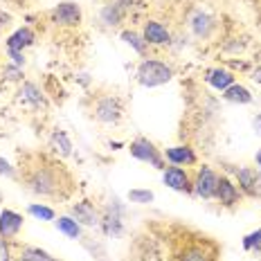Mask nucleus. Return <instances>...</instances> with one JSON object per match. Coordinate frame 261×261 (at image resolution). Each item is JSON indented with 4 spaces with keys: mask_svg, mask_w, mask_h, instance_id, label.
I'll return each instance as SVG.
<instances>
[{
    "mask_svg": "<svg viewBox=\"0 0 261 261\" xmlns=\"http://www.w3.org/2000/svg\"><path fill=\"white\" fill-rule=\"evenodd\" d=\"M254 165H257V169L261 171V149L257 151V155H254Z\"/></svg>",
    "mask_w": 261,
    "mask_h": 261,
    "instance_id": "f704fd0d",
    "label": "nucleus"
},
{
    "mask_svg": "<svg viewBox=\"0 0 261 261\" xmlns=\"http://www.w3.org/2000/svg\"><path fill=\"white\" fill-rule=\"evenodd\" d=\"M259 261H261V257H259Z\"/></svg>",
    "mask_w": 261,
    "mask_h": 261,
    "instance_id": "4c0bfd02",
    "label": "nucleus"
},
{
    "mask_svg": "<svg viewBox=\"0 0 261 261\" xmlns=\"http://www.w3.org/2000/svg\"><path fill=\"white\" fill-rule=\"evenodd\" d=\"M99 227L106 237H119L124 232V205L117 198H113L111 203L101 210V221Z\"/></svg>",
    "mask_w": 261,
    "mask_h": 261,
    "instance_id": "6e6552de",
    "label": "nucleus"
},
{
    "mask_svg": "<svg viewBox=\"0 0 261 261\" xmlns=\"http://www.w3.org/2000/svg\"><path fill=\"white\" fill-rule=\"evenodd\" d=\"M16 261H25V259H18V257H16Z\"/></svg>",
    "mask_w": 261,
    "mask_h": 261,
    "instance_id": "e433bc0d",
    "label": "nucleus"
},
{
    "mask_svg": "<svg viewBox=\"0 0 261 261\" xmlns=\"http://www.w3.org/2000/svg\"><path fill=\"white\" fill-rule=\"evenodd\" d=\"M216 27H219L216 18L210 12H205V9H194L189 14V30H192L196 39H210L216 32Z\"/></svg>",
    "mask_w": 261,
    "mask_h": 261,
    "instance_id": "2eb2a0df",
    "label": "nucleus"
},
{
    "mask_svg": "<svg viewBox=\"0 0 261 261\" xmlns=\"http://www.w3.org/2000/svg\"><path fill=\"white\" fill-rule=\"evenodd\" d=\"M165 153L167 165H176V167H194L198 165V155L189 144H173L169 149L162 151Z\"/></svg>",
    "mask_w": 261,
    "mask_h": 261,
    "instance_id": "dca6fc26",
    "label": "nucleus"
},
{
    "mask_svg": "<svg viewBox=\"0 0 261 261\" xmlns=\"http://www.w3.org/2000/svg\"><path fill=\"white\" fill-rule=\"evenodd\" d=\"M252 79H254V81H259V84H261V68H259V70H254V72H252Z\"/></svg>",
    "mask_w": 261,
    "mask_h": 261,
    "instance_id": "c9c22d12",
    "label": "nucleus"
},
{
    "mask_svg": "<svg viewBox=\"0 0 261 261\" xmlns=\"http://www.w3.org/2000/svg\"><path fill=\"white\" fill-rule=\"evenodd\" d=\"M0 178H12V180L18 178V167H14L12 162L3 155H0Z\"/></svg>",
    "mask_w": 261,
    "mask_h": 261,
    "instance_id": "7c9ffc66",
    "label": "nucleus"
},
{
    "mask_svg": "<svg viewBox=\"0 0 261 261\" xmlns=\"http://www.w3.org/2000/svg\"><path fill=\"white\" fill-rule=\"evenodd\" d=\"M243 250L246 252H252V254H261V227H257V230L248 232L246 237H243Z\"/></svg>",
    "mask_w": 261,
    "mask_h": 261,
    "instance_id": "cd10ccee",
    "label": "nucleus"
},
{
    "mask_svg": "<svg viewBox=\"0 0 261 261\" xmlns=\"http://www.w3.org/2000/svg\"><path fill=\"white\" fill-rule=\"evenodd\" d=\"M12 14H7V12H3V9H0V32L5 30V27H9L12 25Z\"/></svg>",
    "mask_w": 261,
    "mask_h": 261,
    "instance_id": "473e14b6",
    "label": "nucleus"
},
{
    "mask_svg": "<svg viewBox=\"0 0 261 261\" xmlns=\"http://www.w3.org/2000/svg\"><path fill=\"white\" fill-rule=\"evenodd\" d=\"M18 259H25V261H59L57 257H52L47 250H43L39 246H20L18 252H16Z\"/></svg>",
    "mask_w": 261,
    "mask_h": 261,
    "instance_id": "393cba45",
    "label": "nucleus"
},
{
    "mask_svg": "<svg viewBox=\"0 0 261 261\" xmlns=\"http://www.w3.org/2000/svg\"><path fill=\"white\" fill-rule=\"evenodd\" d=\"M126 14H128L126 9L113 0V3H106L99 9V20L104 23V27H119L124 23V18H126Z\"/></svg>",
    "mask_w": 261,
    "mask_h": 261,
    "instance_id": "412c9836",
    "label": "nucleus"
},
{
    "mask_svg": "<svg viewBox=\"0 0 261 261\" xmlns=\"http://www.w3.org/2000/svg\"><path fill=\"white\" fill-rule=\"evenodd\" d=\"M126 198H128V203H133V205H149V203H153L155 200V194L151 192V189H130V192L126 194Z\"/></svg>",
    "mask_w": 261,
    "mask_h": 261,
    "instance_id": "bb28decb",
    "label": "nucleus"
},
{
    "mask_svg": "<svg viewBox=\"0 0 261 261\" xmlns=\"http://www.w3.org/2000/svg\"><path fill=\"white\" fill-rule=\"evenodd\" d=\"M47 18L52 25L61 27V30H77L84 20V12H81V5L72 3V0H63L47 12Z\"/></svg>",
    "mask_w": 261,
    "mask_h": 261,
    "instance_id": "423d86ee",
    "label": "nucleus"
},
{
    "mask_svg": "<svg viewBox=\"0 0 261 261\" xmlns=\"http://www.w3.org/2000/svg\"><path fill=\"white\" fill-rule=\"evenodd\" d=\"M176 74L173 65L160 57H142L135 68V81L142 88H160V86L169 84Z\"/></svg>",
    "mask_w": 261,
    "mask_h": 261,
    "instance_id": "f03ea898",
    "label": "nucleus"
},
{
    "mask_svg": "<svg viewBox=\"0 0 261 261\" xmlns=\"http://www.w3.org/2000/svg\"><path fill=\"white\" fill-rule=\"evenodd\" d=\"M23 223H25L23 214H18V212L5 207L3 212H0V237L9 239V241L18 239L20 230H23Z\"/></svg>",
    "mask_w": 261,
    "mask_h": 261,
    "instance_id": "a211bd4d",
    "label": "nucleus"
},
{
    "mask_svg": "<svg viewBox=\"0 0 261 261\" xmlns=\"http://www.w3.org/2000/svg\"><path fill=\"white\" fill-rule=\"evenodd\" d=\"M27 214L34 216L36 221H54L57 219L54 207H50V205H45V203H30L27 205Z\"/></svg>",
    "mask_w": 261,
    "mask_h": 261,
    "instance_id": "a878e982",
    "label": "nucleus"
},
{
    "mask_svg": "<svg viewBox=\"0 0 261 261\" xmlns=\"http://www.w3.org/2000/svg\"><path fill=\"white\" fill-rule=\"evenodd\" d=\"M34 43H36V32L30 25H23V27H16L12 34L5 39V47L7 50H16V52H25Z\"/></svg>",
    "mask_w": 261,
    "mask_h": 261,
    "instance_id": "6ab92c4d",
    "label": "nucleus"
},
{
    "mask_svg": "<svg viewBox=\"0 0 261 261\" xmlns=\"http://www.w3.org/2000/svg\"><path fill=\"white\" fill-rule=\"evenodd\" d=\"M16 101H18L20 106L30 108V111H47V108H50V101H47L45 92H43L34 81H23V84H18Z\"/></svg>",
    "mask_w": 261,
    "mask_h": 261,
    "instance_id": "1a4fd4ad",
    "label": "nucleus"
},
{
    "mask_svg": "<svg viewBox=\"0 0 261 261\" xmlns=\"http://www.w3.org/2000/svg\"><path fill=\"white\" fill-rule=\"evenodd\" d=\"M3 81H5V84H23V81H25L23 68H18V65H14V63H5Z\"/></svg>",
    "mask_w": 261,
    "mask_h": 261,
    "instance_id": "c85d7f7f",
    "label": "nucleus"
},
{
    "mask_svg": "<svg viewBox=\"0 0 261 261\" xmlns=\"http://www.w3.org/2000/svg\"><path fill=\"white\" fill-rule=\"evenodd\" d=\"M221 97L225 101H230V104H239V106H248V104H252V101H254L252 92H250L243 84H239V81L234 86H230L227 90H223Z\"/></svg>",
    "mask_w": 261,
    "mask_h": 261,
    "instance_id": "b1692460",
    "label": "nucleus"
},
{
    "mask_svg": "<svg viewBox=\"0 0 261 261\" xmlns=\"http://www.w3.org/2000/svg\"><path fill=\"white\" fill-rule=\"evenodd\" d=\"M68 214L84 227H99V221H101V212L92 200H77V203H72Z\"/></svg>",
    "mask_w": 261,
    "mask_h": 261,
    "instance_id": "4468645a",
    "label": "nucleus"
},
{
    "mask_svg": "<svg viewBox=\"0 0 261 261\" xmlns=\"http://www.w3.org/2000/svg\"><path fill=\"white\" fill-rule=\"evenodd\" d=\"M7 59H9V63L18 65V68H25V52H16V50H7Z\"/></svg>",
    "mask_w": 261,
    "mask_h": 261,
    "instance_id": "2f4dec72",
    "label": "nucleus"
},
{
    "mask_svg": "<svg viewBox=\"0 0 261 261\" xmlns=\"http://www.w3.org/2000/svg\"><path fill=\"white\" fill-rule=\"evenodd\" d=\"M252 128H254V133L261 138V113H257V115L252 117Z\"/></svg>",
    "mask_w": 261,
    "mask_h": 261,
    "instance_id": "72a5a7b5",
    "label": "nucleus"
},
{
    "mask_svg": "<svg viewBox=\"0 0 261 261\" xmlns=\"http://www.w3.org/2000/svg\"><path fill=\"white\" fill-rule=\"evenodd\" d=\"M54 225H57V230L61 232L63 237L72 239V241H79L81 234H84V225H79L77 221L72 219L70 214H61L54 219Z\"/></svg>",
    "mask_w": 261,
    "mask_h": 261,
    "instance_id": "4be33fe9",
    "label": "nucleus"
},
{
    "mask_svg": "<svg viewBox=\"0 0 261 261\" xmlns=\"http://www.w3.org/2000/svg\"><path fill=\"white\" fill-rule=\"evenodd\" d=\"M128 153L133 155L138 162H144V165L153 167V169H158V171H162L167 167V160H165L162 149H158L155 142H151V140L144 138V135H138L135 140H130Z\"/></svg>",
    "mask_w": 261,
    "mask_h": 261,
    "instance_id": "39448f33",
    "label": "nucleus"
},
{
    "mask_svg": "<svg viewBox=\"0 0 261 261\" xmlns=\"http://www.w3.org/2000/svg\"><path fill=\"white\" fill-rule=\"evenodd\" d=\"M90 115L92 119H97L99 124H108V126H115L122 122L124 117V101L119 99L113 92H104V95H97L92 99L90 106Z\"/></svg>",
    "mask_w": 261,
    "mask_h": 261,
    "instance_id": "7ed1b4c3",
    "label": "nucleus"
},
{
    "mask_svg": "<svg viewBox=\"0 0 261 261\" xmlns=\"http://www.w3.org/2000/svg\"><path fill=\"white\" fill-rule=\"evenodd\" d=\"M192 171L187 169V167H176V165H167L165 169H162V182L167 185L169 189L178 194H192Z\"/></svg>",
    "mask_w": 261,
    "mask_h": 261,
    "instance_id": "f8f14e48",
    "label": "nucleus"
},
{
    "mask_svg": "<svg viewBox=\"0 0 261 261\" xmlns=\"http://www.w3.org/2000/svg\"><path fill=\"white\" fill-rule=\"evenodd\" d=\"M205 81H207L214 90L223 92L230 88V86L237 84V74L227 68H210L207 72H205Z\"/></svg>",
    "mask_w": 261,
    "mask_h": 261,
    "instance_id": "aec40b11",
    "label": "nucleus"
},
{
    "mask_svg": "<svg viewBox=\"0 0 261 261\" xmlns=\"http://www.w3.org/2000/svg\"><path fill=\"white\" fill-rule=\"evenodd\" d=\"M194 180H192V189H194V196L200 200H214V194H216V185H219V176L212 169L210 165H198L196 171L192 173Z\"/></svg>",
    "mask_w": 261,
    "mask_h": 261,
    "instance_id": "0eeeda50",
    "label": "nucleus"
},
{
    "mask_svg": "<svg viewBox=\"0 0 261 261\" xmlns=\"http://www.w3.org/2000/svg\"><path fill=\"white\" fill-rule=\"evenodd\" d=\"M142 36L146 41L149 47H169L173 43V34L171 30L167 27L162 20H155V18H146L142 23Z\"/></svg>",
    "mask_w": 261,
    "mask_h": 261,
    "instance_id": "9b49d317",
    "label": "nucleus"
},
{
    "mask_svg": "<svg viewBox=\"0 0 261 261\" xmlns=\"http://www.w3.org/2000/svg\"><path fill=\"white\" fill-rule=\"evenodd\" d=\"M234 180L243 196L261 198V171L257 167H239L234 171Z\"/></svg>",
    "mask_w": 261,
    "mask_h": 261,
    "instance_id": "ddd939ff",
    "label": "nucleus"
},
{
    "mask_svg": "<svg viewBox=\"0 0 261 261\" xmlns=\"http://www.w3.org/2000/svg\"><path fill=\"white\" fill-rule=\"evenodd\" d=\"M214 200L221 205V207H225V210H234L241 205V200H243V194H241V189H239V185L234 178H230V176H219V185H216V194H214Z\"/></svg>",
    "mask_w": 261,
    "mask_h": 261,
    "instance_id": "9d476101",
    "label": "nucleus"
},
{
    "mask_svg": "<svg viewBox=\"0 0 261 261\" xmlns=\"http://www.w3.org/2000/svg\"><path fill=\"white\" fill-rule=\"evenodd\" d=\"M47 149H50V153L54 158H59V160H65V158L72 155V140H70V135L65 133L63 128H52V133L47 135Z\"/></svg>",
    "mask_w": 261,
    "mask_h": 261,
    "instance_id": "f3484780",
    "label": "nucleus"
},
{
    "mask_svg": "<svg viewBox=\"0 0 261 261\" xmlns=\"http://www.w3.org/2000/svg\"><path fill=\"white\" fill-rule=\"evenodd\" d=\"M18 180L36 198L68 200L74 192V178L59 158L45 153H25L18 165Z\"/></svg>",
    "mask_w": 261,
    "mask_h": 261,
    "instance_id": "f257e3e1",
    "label": "nucleus"
},
{
    "mask_svg": "<svg viewBox=\"0 0 261 261\" xmlns=\"http://www.w3.org/2000/svg\"><path fill=\"white\" fill-rule=\"evenodd\" d=\"M173 261H219V248L214 241L198 237L196 241H182L173 252Z\"/></svg>",
    "mask_w": 261,
    "mask_h": 261,
    "instance_id": "20e7f679",
    "label": "nucleus"
},
{
    "mask_svg": "<svg viewBox=\"0 0 261 261\" xmlns=\"http://www.w3.org/2000/svg\"><path fill=\"white\" fill-rule=\"evenodd\" d=\"M119 39L126 43V45H128L135 54H140V57H149V50H151V47L146 45L142 32H138V30H122V32H119Z\"/></svg>",
    "mask_w": 261,
    "mask_h": 261,
    "instance_id": "5701e85b",
    "label": "nucleus"
},
{
    "mask_svg": "<svg viewBox=\"0 0 261 261\" xmlns=\"http://www.w3.org/2000/svg\"><path fill=\"white\" fill-rule=\"evenodd\" d=\"M0 261H16V250L14 241L0 237Z\"/></svg>",
    "mask_w": 261,
    "mask_h": 261,
    "instance_id": "c756f323",
    "label": "nucleus"
}]
</instances>
